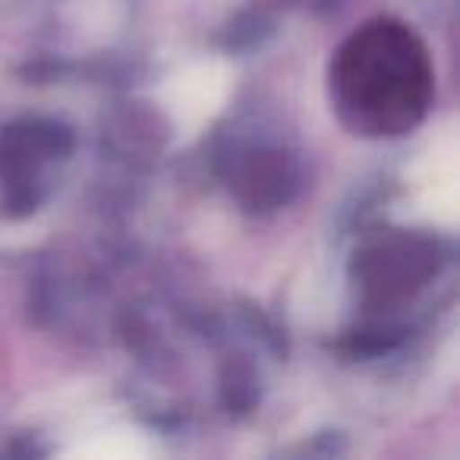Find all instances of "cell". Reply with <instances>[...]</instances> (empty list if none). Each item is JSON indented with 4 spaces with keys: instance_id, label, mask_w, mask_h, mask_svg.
I'll return each mask as SVG.
<instances>
[{
    "instance_id": "1",
    "label": "cell",
    "mask_w": 460,
    "mask_h": 460,
    "mask_svg": "<svg viewBox=\"0 0 460 460\" xmlns=\"http://www.w3.org/2000/svg\"><path fill=\"white\" fill-rule=\"evenodd\" d=\"M227 66L208 60V64H192L173 79H167L164 92V108L177 129L183 133H196L217 108H221L224 95H227Z\"/></svg>"
},
{
    "instance_id": "3",
    "label": "cell",
    "mask_w": 460,
    "mask_h": 460,
    "mask_svg": "<svg viewBox=\"0 0 460 460\" xmlns=\"http://www.w3.org/2000/svg\"><path fill=\"white\" fill-rule=\"evenodd\" d=\"M66 454L70 457H98V460H133L148 454V445L133 429H108V432H95L89 441L70 447Z\"/></svg>"
},
{
    "instance_id": "2",
    "label": "cell",
    "mask_w": 460,
    "mask_h": 460,
    "mask_svg": "<svg viewBox=\"0 0 460 460\" xmlns=\"http://www.w3.org/2000/svg\"><path fill=\"white\" fill-rule=\"evenodd\" d=\"M413 177L416 208L435 224L451 227L457 221V139L447 133L445 139L435 142L413 167Z\"/></svg>"
}]
</instances>
